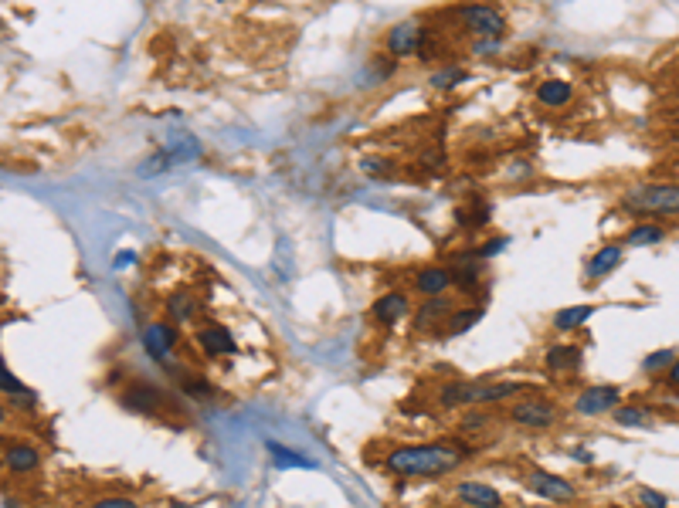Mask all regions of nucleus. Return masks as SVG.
Returning <instances> with one entry per match:
<instances>
[{
  "mask_svg": "<svg viewBox=\"0 0 679 508\" xmlns=\"http://www.w3.org/2000/svg\"><path fill=\"white\" fill-rule=\"evenodd\" d=\"M197 346L208 356H234L238 353V342H234L232 329H225V325H201L197 329Z\"/></svg>",
  "mask_w": 679,
  "mask_h": 508,
  "instance_id": "13",
  "label": "nucleus"
},
{
  "mask_svg": "<svg viewBox=\"0 0 679 508\" xmlns=\"http://www.w3.org/2000/svg\"><path fill=\"white\" fill-rule=\"evenodd\" d=\"M174 160H170V152L167 150H160L154 152L150 160H143V167H139V176H160V173H167V167H170Z\"/></svg>",
  "mask_w": 679,
  "mask_h": 508,
  "instance_id": "32",
  "label": "nucleus"
},
{
  "mask_svg": "<svg viewBox=\"0 0 679 508\" xmlns=\"http://www.w3.org/2000/svg\"><path fill=\"white\" fill-rule=\"evenodd\" d=\"M4 420H7V407L0 403V427H4Z\"/></svg>",
  "mask_w": 679,
  "mask_h": 508,
  "instance_id": "41",
  "label": "nucleus"
},
{
  "mask_svg": "<svg viewBox=\"0 0 679 508\" xmlns=\"http://www.w3.org/2000/svg\"><path fill=\"white\" fill-rule=\"evenodd\" d=\"M673 363H676L673 349H656V353H649V356L642 359V373H666Z\"/></svg>",
  "mask_w": 679,
  "mask_h": 508,
  "instance_id": "27",
  "label": "nucleus"
},
{
  "mask_svg": "<svg viewBox=\"0 0 679 508\" xmlns=\"http://www.w3.org/2000/svg\"><path fill=\"white\" fill-rule=\"evenodd\" d=\"M612 420L619 427H649L652 424V407L649 403H619L612 410Z\"/></svg>",
  "mask_w": 679,
  "mask_h": 508,
  "instance_id": "22",
  "label": "nucleus"
},
{
  "mask_svg": "<svg viewBox=\"0 0 679 508\" xmlns=\"http://www.w3.org/2000/svg\"><path fill=\"white\" fill-rule=\"evenodd\" d=\"M621 403V387L615 383H591L574 396V414L578 417H604Z\"/></svg>",
  "mask_w": 679,
  "mask_h": 508,
  "instance_id": "7",
  "label": "nucleus"
},
{
  "mask_svg": "<svg viewBox=\"0 0 679 508\" xmlns=\"http://www.w3.org/2000/svg\"><path fill=\"white\" fill-rule=\"evenodd\" d=\"M483 305H469V309H452V316L442 322V336H466L469 329H476L483 322Z\"/></svg>",
  "mask_w": 679,
  "mask_h": 508,
  "instance_id": "19",
  "label": "nucleus"
},
{
  "mask_svg": "<svg viewBox=\"0 0 679 508\" xmlns=\"http://www.w3.org/2000/svg\"><path fill=\"white\" fill-rule=\"evenodd\" d=\"M265 451L272 454V465H275V468H312V461L306 454L282 448L279 441H265Z\"/></svg>",
  "mask_w": 679,
  "mask_h": 508,
  "instance_id": "24",
  "label": "nucleus"
},
{
  "mask_svg": "<svg viewBox=\"0 0 679 508\" xmlns=\"http://www.w3.org/2000/svg\"><path fill=\"white\" fill-rule=\"evenodd\" d=\"M455 18L462 20L469 35L476 41H503L506 38V14L489 4H462L455 7Z\"/></svg>",
  "mask_w": 679,
  "mask_h": 508,
  "instance_id": "4",
  "label": "nucleus"
},
{
  "mask_svg": "<svg viewBox=\"0 0 679 508\" xmlns=\"http://www.w3.org/2000/svg\"><path fill=\"white\" fill-rule=\"evenodd\" d=\"M469 457V451L459 441H435V444H405V448H394L384 454V471L394 478H442L452 474L455 468H462V461Z\"/></svg>",
  "mask_w": 679,
  "mask_h": 508,
  "instance_id": "1",
  "label": "nucleus"
},
{
  "mask_svg": "<svg viewBox=\"0 0 679 508\" xmlns=\"http://www.w3.org/2000/svg\"><path fill=\"white\" fill-rule=\"evenodd\" d=\"M415 288L428 295V299H438V295H446L448 288H452V268L446 264H428L422 268L418 275H415Z\"/></svg>",
  "mask_w": 679,
  "mask_h": 508,
  "instance_id": "14",
  "label": "nucleus"
},
{
  "mask_svg": "<svg viewBox=\"0 0 679 508\" xmlns=\"http://www.w3.org/2000/svg\"><path fill=\"white\" fill-rule=\"evenodd\" d=\"M479 282H483V271H479V264H466V268L452 271V285H455V288H462V292H472V288H476Z\"/></svg>",
  "mask_w": 679,
  "mask_h": 508,
  "instance_id": "30",
  "label": "nucleus"
},
{
  "mask_svg": "<svg viewBox=\"0 0 679 508\" xmlns=\"http://www.w3.org/2000/svg\"><path fill=\"white\" fill-rule=\"evenodd\" d=\"M180 390H184V394H191V396H197V400H208V396H214V387L208 383V379H201V377H187L184 383H180Z\"/></svg>",
  "mask_w": 679,
  "mask_h": 508,
  "instance_id": "34",
  "label": "nucleus"
},
{
  "mask_svg": "<svg viewBox=\"0 0 679 508\" xmlns=\"http://www.w3.org/2000/svg\"><path fill=\"white\" fill-rule=\"evenodd\" d=\"M422 24L415 20H405V24H394L388 35H384V48H388V58H407V55H418V44H422Z\"/></svg>",
  "mask_w": 679,
  "mask_h": 508,
  "instance_id": "10",
  "label": "nucleus"
},
{
  "mask_svg": "<svg viewBox=\"0 0 679 508\" xmlns=\"http://www.w3.org/2000/svg\"><path fill=\"white\" fill-rule=\"evenodd\" d=\"M526 173H533V167L524 163V160H520V163H513V169H509V176H526Z\"/></svg>",
  "mask_w": 679,
  "mask_h": 508,
  "instance_id": "40",
  "label": "nucleus"
},
{
  "mask_svg": "<svg viewBox=\"0 0 679 508\" xmlns=\"http://www.w3.org/2000/svg\"><path fill=\"white\" fill-rule=\"evenodd\" d=\"M163 403H167V394L143 379H136L122 390V407L133 414H156V410H163Z\"/></svg>",
  "mask_w": 679,
  "mask_h": 508,
  "instance_id": "9",
  "label": "nucleus"
},
{
  "mask_svg": "<svg viewBox=\"0 0 679 508\" xmlns=\"http://www.w3.org/2000/svg\"><path fill=\"white\" fill-rule=\"evenodd\" d=\"M621 258H625V247L621 245L598 247V254L588 262V278H591V282H602V278H608V275H612V271L621 264Z\"/></svg>",
  "mask_w": 679,
  "mask_h": 508,
  "instance_id": "18",
  "label": "nucleus"
},
{
  "mask_svg": "<svg viewBox=\"0 0 679 508\" xmlns=\"http://www.w3.org/2000/svg\"><path fill=\"white\" fill-rule=\"evenodd\" d=\"M500 508H506V505H500Z\"/></svg>",
  "mask_w": 679,
  "mask_h": 508,
  "instance_id": "42",
  "label": "nucleus"
},
{
  "mask_svg": "<svg viewBox=\"0 0 679 508\" xmlns=\"http://www.w3.org/2000/svg\"><path fill=\"white\" fill-rule=\"evenodd\" d=\"M621 207L628 214H659L673 217L679 214V187L676 184H639L621 193Z\"/></svg>",
  "mask_w": 679,
  "mask_h": 508,
  "instance_id": "3",
  "label": "nucleus"
},
{
  "mask_svg": "<svg viewBox=\"0 0 679 508\" xmlns=\"http://www.w3.org/2000/svg\"><path fill=\"white\" fill-rule=\"evenodd\" d=\"M489 424H493L489 410H466L462 420H459V434H483Z\"/></svg>",
  "mask_w": 679,
  "mask_h": 508,
  "instance_id": "28",
  "label": "nucleus"
},
{
  "mask_svg": "<svg viewBox=\"0 0 679 508\" xmlns=\"http://www.w3.org/2000/svg\"><path fill=\"white\" fill-rule=\"evenodd\" d=\"M177 342H180V329H177L174 322H150L146 329H143V346H146V353L156 359V363H170V353L177 349Z\"/></svg>",
  "mask_w": 679,
  "mask_h": 508,
  "instance_id": "8",
  "label": "nucleus"
},
{
  "mask_svg": "<svg viewBox=\"0 0 679 508\" xmlns=\"http://www.w3.org/2000/svg\"><path fill=\"white\" fill-rule=\"evenodd\" d=\"M506 417L517 424V427H526V431H547L561 420V407L547 396H520L509 403Z\"/></svg>",
  "mask_w": 679,
  "mask_h": 508,
  "instance_id": "5",
  "label": "nucleus"
},
{
  "mask_svg": "<svg viewBox=\"0 0 679 508\" xmlns=\"http://www.w3.org/2000/svg\"><path fill=\"white\" fill-rule=\"evenodd\" d=\"M666 241V231L656 224H636L625 231L621 238V247H649V245H662Z\"/></svg>",
  "mask_w": 679,
  "mask_h": 508,
  "instance_id": "23",
  "label": "nucleus"
},
{
  "mask_svg": "<svg viewBox=\"0 0 679 508\" xmlns=\"http://www.w3.org/2000/svg\"><path fill=\"white\" fill-rule=\"evenodd\" d=\"M4 468L14 471V474H31V471H38L41 468L38 448H31V444H14V448H7V454H4Z\"/></svg>",
  "mask_w": 679,
  "mask_h": 508,
  "instance_id": "20",
  "label": "nucleus"
},
{
  "mask_svg": "<svg viewBox=\"0 0 679 508\" xmlns=\"http://www.w3.org/2000/svg\"><path fill=\"white\" fill-rule=\"evenodd\" d=\"M452 309H455V305H452L446 295L422 301V309H418V316H415V329H418V332H425V329H442V322L452 316Z\"/></svg>",
  "mask_w": 679,
  "mask_h": 508,
  "instance_id": "17",
  "label": "nucleus"
},
{
  "mask_svg": "<svg viewBox=\"0 0 679 508\" xmlns=\"http://www.w3.org/2000/svg\"><path fill=\"white\" fill-rule=\"evenodd\" d=\"M455 498H459L466 508H500L503 505V491H496L493 485H486V481H472V478L455 485Z\"/></svg>",
  "mask_w": 679,
  "mask_h": 508,
  "instance_id": "11",
  "label": "nucleus"
},
{
  "mask_svg": "<svg viewBox=\"0 0 679 508\" xmlns=\"http://www.w3.org/2000/svg\"><path fill=\"white\" fill-rule=\"evenodd\" d=\"M666 383H669L673 390H679V359L673 363V366H669V370H666Z\"/></svg>",
  "mask_w": 679,
  "mask_h": 508,
  "instance_id": "39",
  "label": "nucleus"
},
{
  "mask_svg": "<svg viewBox=\"0 0 679 508\" xmlns=\"http://www.w3.org/2000/svg\"><path fill=\"white\" fill-rule=\"evenodd\" d=\"M167 152H170V160H177V163H180V160H194V156H201V143H197L194 136H180V139L170 143Z\"/></svg>",
  "mask_w": 679,
  "mask_h": 508,
  "instance_id": "29",
  "label": "nucleus"
},
{
  "mask_svg": "<svg viewBox=\"0 0 679 508\" xmlns=\"http://www.w3.org/2000/svg\"><path fill=\"white\" fill-rule=\"evenodd\" d=\"M537 102L547 106V109H564V106H571V98H574V85L567 82V78H547L537 85Z\"/></svg>",
  "mask_w": 679,
  "mask_h": 508,
  "instance_id": "16",
  "label": "nucleus"
},
{
  "mask_svg": "<svg viewBox=\"0 0 679 508\" xmlns=\"http://www.w3.org/2000/svg\"><path fill=\"white\" fill-rule=\"evenodd\" d=\"M194 312H197V301L191 299L187 292H174V295L167 299V322H174V325L194 319Z\"/></svg>",
  "mask_w": 679,
  "mask_h": 508,
  "instance_id": "25",
  "label": "nucleus"
},
{
  "mask_svg": "<svg viewBox=\"0 0 679 508\" xmlns=\"http://www.w3.org/2000/svg\"><path fill=\"white\" fill-rule=\"evenodd\" d=\"M524 485L533 498L550 502V505H571V502L578 498V488H574L567 478H561V474H554V471H547V468H533L524 478Z\"/></svg>",
  "mask_w": 679,
  "mask_h": 508,
  "instance_id": "6",
  "label": "nucleus"
},
{
  "mask_svg": "<svg viewBox=\"0 0 679 508\" xmlns=\"http://www.w3.org/2000/svg\"><path fill=\"white\" fill-rule=\"evenodd\" d=\"M462 82H469L466 68H459V65H446V68H438V72L431 75V89L448 92V89H455V85H462Z\"/></svg>",
  "mask_w": 679,
  "mask_h": 508,
  "instance_id": "26",
  "label": "nucleus"
},
{
  "mask_svg": "<svg viewBox=\"0 0 679 508\" xmlns=\"http://www.w3.org/2000/svg\"><path fill=\"white\" fill-rule=\"evenodd\" d=\"M591 316H595V305H567V309L554 312V329L557 332H578Z\"/></svg>",
  "mask_w": 679,
  "mask_h": 508,
  "instance_id": "21",
  "label": "nucleus"
},
{
  "mask_svg": "<svg viewBox=\"0 0 679 508\" xmlns=\"http://www.w3.org/2000/svg\"><path fill=\"white\" fill-rule=\"evenodd\" d=\"M543 366L550 373H578L584 366V349L581 346H571V342H554L543 353Z\"/></svg>",
  "mask_w": 679,
  "mask_h": 508,
  "instance_id": "12",
  "label": "nucleus"
},
{
  "mask_svg": "<svg viewBox=\"0 0 679 508\" xmlns=\"http://www.w3.org/2000/svg\"><path fill=\"white\" fill-rule=\"evenodd\" d=\"M360 169H364L367 176H391V173H394V160H388V156H364V160H360Z\"/></svg>",
  "mask_w": 679,
  "mask_h": 508,
  "instance_id": "31",
  "label": "nucleus"
},
{
  "mask_svg": "<svg viewBox=\"0 0 679 508\" xmlns=\"http://www.w3.org/2000/svg\"><path fill=\"white\" fill-rule=\"evenodd\" d=\"M407 312H411V301H407L405 292H388V295H381V299L374 301V309H370V316L381 325H398Z\"/></svg>",
  "mask_w": 679,
  "mask_h": 508,
  "instance_id": "15",
  "label": "nucleus"
},
{
  "mask_svg": "<svg viewBox=\"0 0 679 508\" xmlns=\"http://www.w3.org/2000/svg\"><path fill=\"white\" fill-rule=\"evenodd\" d=\"M20 390H24V383H20L14 373H7V366L0 363V394L14 396V394H20Z\"/></svg>",
  "mask_w": 679,
  "mask_h": 508,
  "instance_id": "36",
  "label": "nucleus"
},
{
  "mask_svg": "<svg viewBox=\"0 0 679 508\" xmlns=\"http://www.w3.org/2000/svg\"><path fill=\"white\" fill-rule=\"evenodd\" d=\"M530 394L526 379H452L442 383L435 403L442 410H462V407H493V403H513Z\"/></svg>",
  "mask_w": 679,
  "mask_h": 508,
  "instance_id": "2",
  "label": "nucleus"
},
{
  "mask_svg": "<svg viewBox=\"0 0 679 508\" xmlns=\"http://www.w3.org/2000/svg\"><path fill=\"white\" fill-rule=\"evenodd\" d=\"M500 44H503V41H476V44H472V51H479V55H486V51H496Z\"/></svg>",
  "mask_w": 679,
  "mask_h": 508,
  "instance_id": "38",
  "label": "nucleus"
},
{
  "mask_svg": "<svg viewBox=\"0 0 679 508\" xmlns=\"http://www.w3.org/2000/svg\"><path fill=\"white\" fill-rule=\"evenodd\" d=\"M636 498H639L642 508H669V495H666V491L639 488V491H636Z\"/></svg>",
  "mask_w": 679,
  "mask_h": 508,
  "instance_id": "33",
  "label": "nucleus"
},
{
  "mask_svg": "<svg viewBox=\"0 0 679 508\" xmlns=\"http://www.w3.org/2000/svg\"><path fill=\"white\" fill-rule=\"evenodd\" d=\"M92 508H139V502L130 498V495H109V498H99V502H92Z\"/></svg>",
  "mask_w": 679,
  "mask_h": 508,
  "instance_id": "35",
  "label": "nucleus"
},
{
  "mask_svg": "<svg viewBox=\"0 0 679 508\" xmlns=\"http://www.w3.org/2000/svg\"><path fill=\"white\" fill-rule=\"evenodd\" d=\"M506 247H509V238H493V241H486V245L479 247V258H496Z\"/></svg>",
  "mask_w": 679,
  "mask_h": 508,
  "instance_id": "37",
  "label": "nucleus"
}]
</instances>
